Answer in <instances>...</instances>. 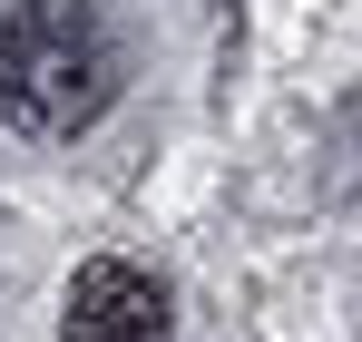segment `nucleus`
Returning a JSON list of instances; mask_svg holds the SVG:
<instances>
[{
  "mask_svg": "<svg viewBox=\"0 0 362 342\" xmlns=\"http://www.w3.org/2000/svg\"><path fill=\"white\" fill-rule=\"evenodd\" d=\"M118 40L88 0H20L0 30V117L20 137H78L118 98Z\"/></svg>",
  "mask_w": 362,
  "mask_h": 342,
  "instance_id": "obj_1",
  "label": "nucleus"
},
{
  "mask_svg": "<svg viewBox=\"0 0 362 342\" xmlns=\"http://www.w3.org/2000/svg\"><path fill=\"white\" fill-rule=\"evenodd\" d=\"M167 333H177V313H167V284L147 264H118V254L78 264V284H69V342H167Z\"/></svg>",
  "mask_w": 362,
  "mask_h": 342,
  "instance_id": "obj_2",
  "label": "nucleus"
}]
</instances>
